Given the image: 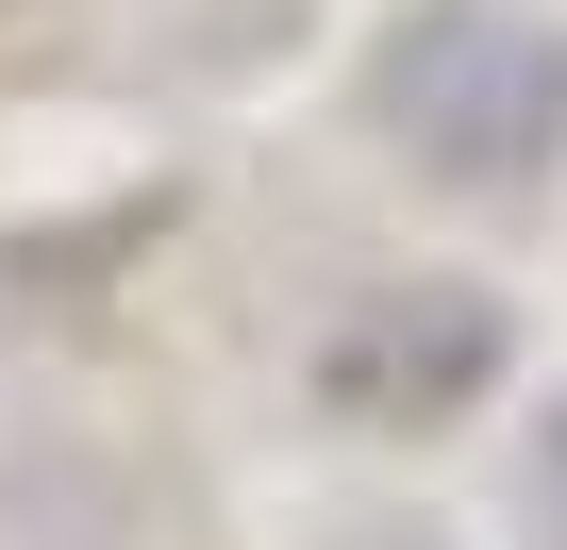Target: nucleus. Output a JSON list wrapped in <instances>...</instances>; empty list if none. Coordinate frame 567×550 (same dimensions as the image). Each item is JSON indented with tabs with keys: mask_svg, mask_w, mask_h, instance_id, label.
I'll return each mask as SVG.
<instances>
[{
	"mask_svg": "<svg viewBox=\"0 0 567 550\" xmlns=\"http://www.w3.org/2000/svg\"><path fill=\"white\" fill-rule=\"evenodd\" d=\"M368 117H384V151H417L434 184L517 200V184H550V151H567V34L534 18V0H417V18L368 51Z\"/></svg>",
	"mask_w": 567,
	"mask_h": 550,
	"instance_id": "obj_1",
	"label": "nucleus"
},
{
	"mask_svg": "<svg viewBox=\"0 0 567 550\" xmlns=\"http://www.w3.org/2000/svg\"><path fill=\"white\" fill-rule=\"evenodd\" d=\"M501 384V301L484 284H384L318 334V401L368 417V434H417V417H467Z\"/></svg>",
	"mask_w": 567,
	"mask_h": 550,
	"instance_id": "obj_2",
	"label": "nucleus"
},
{
	"mask_svg": "<svg viewBox=\"0 0 567 550\" xmlns=\"http://www.w3.org/2000/svg\"><path fill=\"white\" fill-rule=\"evenodd\" d=\"M534 533L567 550V401H550V434H534Z\"/></svg>",
	"mask_w": 567,
	"mask_h": 550,
	"instance_id": "obj_3",
	"label": "nucleus"
}]
</instances>
